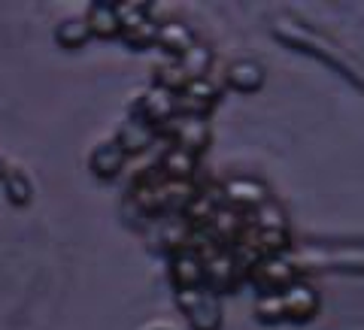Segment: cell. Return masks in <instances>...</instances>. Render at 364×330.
<instances>
[{"instance_id":"cell-4","label":"cell","mask_w":364,"mask_h":330,"mask_svg":"<svg viewBox=\"0 0 364 330\" xmlns=\"http://www.w3.org/2000/svg\"><path fill=\"white\" fill-rule=\"evenodd\" d=\"M161 136H167L170 145L176 149H186L191 155H203L210 149V140H213V128H210V119L203 116H188V112H179V116L170 119L164 128H161Z\"/></svg>"},{"instance_id":"cell-18","label":"cell","mask_w":364,"mask_h":330,"mask_svg":"<svg viewBox=\"0 0 364 330\" xmlns=\"http://www.w3.org/2000/svg\"><path fill=\"white\" fill-rule=\"evenodd\" d=\"M198 40H195V31H191L186 21H161L158 25V40H155V45L161 52H167L170 55V61H176L179 55H186L191 45H195Z\"/></svg>"},{"instance_id":"cell-22","label":"cell","mask_w":364,"mask_h":330,"mask_svg":"<svg viewBox=\"0 0 364 330\" xmlns=\"http://www.w3.org/2000/svg\"><path fill=\"white\" fill-rule=\"evenodd\" d=\"M255 315H258V321H267V324L286 321V315H282V303H279V294H258Z\"/></svg>"},{"instance_id":"cell-13","label":"cell","mask_w":364,"mask_h":330,"mask_svg":"<svg viewBox=\"0 0 364 330\" xmlns=\"http://www.w3.org/2000/svg\"><path fill=\"white\" fill-rule=\"evenodd\" d=\"M124 164H128V155L122 152V145L116 140H100L95 149L88 152V170L91 176L100 182H112L124 173Z\"/></svg>"},{"instance_id":"cell-15","label":"cell","mask_w":364,"mask_h":330,"mask_svg":"<svg viewBox=\"0 0 364 330\" xmlns=\"http://www.w3.org/2000/svg\"><path fill=\"white\" fill-rule=\"evenodd\" d=\"M225 85L240 94H252L264 85V64L255 58H237L225 67Z\"/></svg>"},{"instance_id":"cell-12","label":"cell","mask_w":364,"mask_h":330,"mask_svg":"<svg viewBox=\"0 0 364 330\" xmlns=\"http://www.w3.org/2000/svg\"><path fill=\"white\" fill-rule=\"evenodd\" d=\"M219 191H222V200L228 203V207L237 209V212H243V215L255 212L261 203L270 200L267 188L261 185V182H255V179H240V176H237V179H228Z\"/></svg>"},{"instance_id":"cell-7","label":"cell","mask_w":364,"mask_h":330,"mask_svg":"<svg viewBox=\"0 0 364 330\" xmlns=\"http://www.w3.org/2000/svg\"><path fill=\"white\" fill-rule=\"evenodd\" d=\"M128 112H134V116L146 119V121L152 124V128L161 131L170 119L179 116L176 94H173V91H167V88H158V85H152L149 91H143V94L134 100Z\"/></svg>"},{"instance_id":"cell-11","label":"cell","mask_w":364,"mask_h":330,"mask_svg":"<svg viewBox=\"0 0 364 330\" xmlns=\"http://www.w3.org/2000/svg\"><path fill=\"white\" fill-rule=\"evenodd\" d=\"M279 303H282V315L286 321H310L318 312V291L310 282H291L289 288L279 291Z\"/></svg>"},{"instance_id":"cell-10","label":"cell","mask_w":364,"mask_h":330,"mask_svg":"<svg viewBox=\"0 0 364 330\" xmlns=\"http://www.w3.org/2000/svg\"><path fill=\"white\" fill-rule=\"evenodd\" d=\"M119 145H122V152L124 155H143L146 149H152V145L161 140V131L152 128L146 119L140 116H134V112H128L122 121H119V128H116V136H112Z\"/></svg>"},{"instance_id":"cell-3","label":"cell","mask_w":364,"mask_h":330,"mask_svg":"<svg viewBox=\"0 0 364 330\" xmlns=\"http://www.w3.org/2000/svg\"><path fill=\"white\" fill-rule=\"evenodd\" d=\"M243 276H246V267L237 258L234 246H213L203 252V285L213 294L231 291Z\"/></svg>"},{"instance_id":"cell-8","label":"cell","mask_w":364,"mask_h":330,"mask_svg":"<svg viewBox=\"0 0 364 330\" xmlns=\"http://www.w3.org/2000/svg\"><path fill=\"white\" fill-rule=\"evenodd\" d=\"M219 100H222V88L215 85L210 76H203V79H188V82L182 85V91L176 94V106H179V112H188V116L210 119V112Z\"/></svg>"},{"instance_id":"cell-20","label":"cell","mask_w":364,"mask_h":330,"mask_svg":"<svg viewBox=\"0 0 364 330\" xmlns=\"http://www.w3.org/2000/svg\"><path fill=\"white\" fill-rule=\"evenodd\" d=\"M88 40H91V31H88L85 16H67L55 25V43L61 49H82Z\"/></svg>"},{"instance_id":"cell-24","label":"cell","mask_w":364,"mask_h":330,"mask_svg":"<svg viewBox=\"0 0 364 330\" xmlns=\"http://www.w3.org/2000/svg\"><path fill=\"white\" fill-rule=\"evenodd\" d=\"M152 330H170V327H152Z\"/></svg>"},{"instance_id":"cell-23","label":"cell","mask_w":364,"mask_h":330,"mask_svg":"<svg viewBox=\"0 0 364 330\" xmlns=\"http://www.w3.org/2000/svg\"><path fill=\"white\" fill-rule=\"evenodd\" d=\"M6 167H9V164L4 161V158H0V179H4V173H6Z\"/></svg>"},{"instance_id":"cell-21","label":"cell","mask_w":364,"mask_h":330,"mask_svg":"<svg viewBox=\"0 0 364 330\" xmlns=\"http://www.w3.org/2000/svg\"><path fill=\"white\" fill-rule=\"evenodd\" d=\"M176 64H179V70L186 73V79H203L213 67V49L207 43H195L186 55H179Z\"/></svg>"},{"instance_id":"cell-9","label":"cell","mask_w":364,"mask_h":330,"mask_svg":"<svg viewBox=\"0 0 364 330\" xmlns=\"http://www.w3.org/2000/svg\"><path fill=\"white\" fill-rule=\"evenodd\" d=\"M170 282H173V291L182 288H200L203 285V252L198 246H182L176 252H170Z\"/></svg>"},{"instance_id":"cell-1","label":"cell","mask_w":364,"mask_h":330,"mask_svg":"<svg viewBox=\"0 0 364 330\" xmlns=\"http://www.w3.org/2000/svg\"><path fill=\"white\" fill-rule=\"evenodd\" d=\"M273 33L289 45V49H298V52H306L313 55V58L331 64L337 73H343L352 85H355L358 91H364V70L349 58V55H343V49L334 43H328L325 37H318L316 31L304 28V25H294V21H279L277 28H273Z\"/></svg>"},{"instance_id":"cell-2","label":"cell","mask_w":364,"mask_h":330,"mask_svg":"<svg viewBox=\"0 0 364 330\" xmlns=\"http://www.w3.org/2000/svg\"><path fill=\"white\" fill-rule=\"evenodd\" d=\"M176 294V306L186 324L191 330H222L225 321V309H222V300L219 294H213L207 285L200 288H182L173 291Z\"/></svg>"},{"instance_id":"cell-19","label":"cell","mask_w":364,"mask_h":330,"mask_svg":"<svg viewBox=\"0 0 364 330\" xmlns=\"http://www.w3.org/2000/svg\"><path fill=\"white\" fill-rule=\"evenodd\" d=\"M0 188H4V197L18 209L33 200V179L25 167H6L4 179H0Z\"/></svg>"},{"instance_id":"cell-17","label":"cell","mask_w":364,"mask_h":330,"mask_svg":"<svg viewBox=\"0 0 364 330\" xmlns=\"http://www.w3.org/2000/svg\"><path fill=\"white\" fill-rule=\"evenodd\" d=\"M191 233H195V227L188 224L186 215L170 212V215H161V219H158L152 240H158V246H161L164 252H176V248L191 243Z\"/></svg>"},{"instance_id":"cell-5","label":"cell","mask_w":364,"mask_h":330,"mask_svg":"<svg viewBox=\"0 0 364 330\" xmlns=\"http://www.w3.org/2000/svg\"><path fill=\"white\" fill-rule=\"evenodd\" d=\"M119 21H122V33L119 37L131 45V49L143 52V49H152L155 40H158V21L152 16V6H143V4H119Z\"/></svg>"},{"instance_id":"cell-16","label":"cell","mask_w":364,"mask_h":330,"mask_svg":"<svg viewBox=\"0 0 364 330\" xmlns=\"http://www.w3.org/2000/svg\"><path fill=\"white\" fill-rule=\"evenodd\" d=\"M85 21L91 37L100 40H116L122 33V21H119V4L112 0H95V4L85 6Z\"/></svg>"},{"instance_id":"cell-6","label":"cell","mask_w":364,"mask_h":330,"mask_svg":"<svg viewBox=\"0 0 364 330\" xmlns=\"http://www.w3.org/2000/svg\"><path fill=\"white\" fill-rule=\"evenodd\" d=\"M252 285L258 288V294H279L282 288H289L291 282H298V267H294L291 255H264L258 258L252 267L246 270V276Z\"/></svg>"},{"instance_id":"cell-14","label":"cell","mask_w":364,"mask_h":330,"mask_svg":"<svg viewBox=\"0 0 364 330\" xmlns=\"http://www.w3.org/2000/svg\"><path fill=\"white\" fill-rule=\"evenodd\" d=\"M198 167H200V158L186 152V149H176V145H167V149L161 152V158L155 161V170L164 179H170V182H191V185H195Z\"/></svg>"}]
</instances>
